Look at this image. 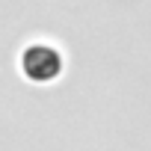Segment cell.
Segmentation results:
<instances>
[{
  "mask_svg": "<svg viewBox=\"0 0 151 151\" xmlns=\"http://www.w3.org/2000/svg\"><path fill=\"white\" fill-rule=\"evenodd\" d=\"M21 74L30 83H53L62 74V53L47 42H30L21 50Z\"/></svg>",
  "mask_w": 151,
  "mask_h": 151,
  "instance_id": "1",
  "label": "cell"
}]
</instances>
